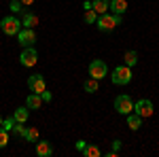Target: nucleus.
I'll return each instance as SVG.
<instances>
[{"label": "nucleus", "mask_w": 159, "mask_h": 157, "mask_svg": "<svg viewBox=\"0 0 159 157\" xmlns=\"http://www.w3.org/2000/svg\"><path fill=\"white\" fill-rule=\"evenodd\" d=\"M119 24H121V15H115V13H104V15H98L96 19L100 32H112Z\"/></svg>", "instance_id": "f257e3e1"}, {"label": "nucleus", "mask_w": 159, "mask_h": 157, "mask_svg": "<svg viewBox=\"0 0 159 157\" xmlns=\"http://www.w3.org/2000/svg\"><path fill=\"white\" fill-rule=\"evenodd\" d=\"M0 30L7 36H17V32L21 30V19H17V15H7L0 21Z\"/></svg>", "instance_id": "f03ea898"}, {"label": "nucleus", "mask_w": 159, "mask_h": 157, "mask_svg": "<svg viewBox=\"0 0 159 157\" xmlns=\"http://www.w3.org/2000/svg\"><path fill=\"white\" fill-rule=\"evenodd\" d=\"M110 81H112L115 85H127L129 81H132V68L125 66V64L117 66V68L112 70V74H110Z\"/></svg>", "instance_id": "7ed1b4c3"}, {"label": "nucleus", "mask_w": 159, "mask_h": 157, "mask_svg": "<svg viewBox=\"0 0 159 157\" xmlns=\"http://www.w3.org/2000/svg\"><path fill=\"white\" fill-rule=\"evenodd\" d=\"M87 72H89V76H91V79L102 81V79L108 74V66H106V62H102V60H93L91 64H89Z\"/></svg>", "instance_id": "20e7f679"}, {"label": "nucleus", "mask_w": 159, "mask_h": 157, "mask_svg": "<svg viewBox=\"0 0 159 157\" xmlns=\"http://www.w3.org/2000/svg\"><path fill=\"white\" fill-rule=\"evenodd\" d=\"M115 110H117L119 115H129V113L134 110V100L127 96V94L117 96L115 98Z\"/></svg>", "instance_id": "39448f33"}, {"label": "nucleus", "mask_w": 159, "mask_h": 157, "mask_svg": "<svg viewBox=\"0 0 159 157\" xmlns=\"http://www.w3.org/2000/svg\"><path fill=\"white\" fill-rule=\"evenodd\" d=\"M19 62H21V66H25V68L36 66V62H38L36 49H34V47H25L24 51H21V55H19Z\"/></svg>", "instance_id": "423d86ee"}, {"label": "nucleus", "mask_w": 159, "mask_h": 157, "mask_svg": "<svg viewBox=\"0 0 159 157\" xmlns=\"http://www.w3.org/2000/svg\"><path fill=\"white\" fill-rule=\"evenodd\" d=\"M17 40H19V45H24V47H34V43H36L34 28H21V30L17 32Z\"/></svg>", "instance_id": "0eeeda50"}, {"label": "nucleus", "mask_w": 159, "mask_h": 157, "mask_svg": "<svg viewBox=\"0 0 159 157\" xmlns=\"http://www.w3.org/2000/svg\"><path fill=\"white\" fill-rule=\"evenodd\" d=\"M134 110H136V115H140L142 119H147V117H153V102L151 100H147V98H142V100H138L134 104Z\"/></svg>", "instance_id": "6e6552de"}, {"label": "nucleus", "mask_w": 159, "mask_h": 157, "mask_svg": "<svg viewBox=\"0 0 159 157\" xmlns=\"http://www.w3.org/2000/svg\"><path fill=\"white\" fill-rule=\"evenodd\" d=\"M28 87H30L32 94H43V91L47 89V83H45L43 74H30V79H28Z\"/></svg>", "instance_id": "1a4fd4ad"}, {"label": "nucleus", "mask_w": 159, "mask_h": 157, "mask_svg": "<svg viewBox=\"0 0 159 157\" xmlns=\"http://www.w3.org/2000/svg\"><path fill=\"white\" fill-rule=\"evenodd\" d=\"M53 153V146L47 140H36V155L38 157H51Z\"/></svg>", "instance_id": "9d476101"}, {"label": "nucleus", "mask_w": 159, "mask_h": 157, "mask_svg": "<svg viewBox=\"0 0 159 157\" xmlns=\"http://www.w3.org/2000/svg\"><path fill=\"white\" fill-rule=\"evenodd\" d=\"M25 106H28L30 110H38L40 106H43V98H40V94H30L28 100H25Z\"/></svg>", "instance_id": "9b49d317"}, {"label": "nucleus", "mask_w": 159, "mask_h": 157, "mask_svg": "<svg viewBox=\"0 0 159 157\" xmlns=\"http://www.w3.org/2000/svg\"><path fill=\"white\" fill-rule=\"evenodd\" d=\"M108 9L115 13V15H123V13L127 11V0H110Z\"/></svg>", "instance_id": "f8f14e48"}, {"label": "nucleus", "mask_w": 159, "mask_h": 157, "mask_svg": "<svg viewBox=\"0 0 159 157\" xmlns=\"http://www.w3.org/2000/svg\"><path fill=\"white\" fill-rule=\"evenodd\" d=\"M108 7H110V0H91V9L98 13V15L108 13Z\"/></svg>", "instance_id": "ddd939ff"}, {"label": "nucleus", "mask_w": 159, "mask_h": 157, "mask_svg": "<svg viewBox=\"0 0 159 157\" xmlns=\"http://www.w3.org/2000/svg\"><path fill=\"white\" fill-rule=\"evenodd\" d=\"M125 117H127V125H129V130H140V125H142V117H140V115H136L134 110H132V113H129V115H125Z\"/></svg>", "instance_id": "4468645a"}, {"label": "nucleus", "mask_w": 159, "mask_h": 157, "mask_svg": "<svg viewBox=\"0 0 159 157\" xmlns=\"http://www.w3.org/2000/svg\"><path fill=\"white\" fill-rule=\"evenodd\" d=\"M13 119L17 121V123H25V121L30 119V109H28V106H24V109H15Z\"/></svg>", "instance_id": "2eb2a0df"}, {"label": "nucleus", "mask_w": 159, "mask_h": 157, "mask_svg": "<svg viewBox=\"0 0 159 157\" xmlns=\"http://www.w3.org/2000/svg\"><path fill=\"white\" fill-rule=\"evenodd\" d=\"M36 24H38V17L34 15V13L25 11V13H24V17H21V25H24V28H34Z\"/></svg>", "instance_id": "dca6fc26"}, {"label": "nucleus", "mask_w": 159, "mask_h": 157, "mask_svg": "<svg viewBox=\"0 0 159 157\" xmlns=\"http://www.w3.org/2000/svg\"><path fill=\"white\" fill-rule=\"evenodd\" d=\"M83 89H85L87 94H96V91L100 89V81H98V79H91V76H89L85 83H83Z\"/></svg>", "instance_id": "f3484780"}, {"label": "nucleus", "mask_w": 159, "mask_h": 157, "mask_svg": "<svg viewBox=\"0 0 159 157\" xmlns=\"http://www.w3.org/2000/svg\"><path fill=\"white\" fill-rule=\"evenodd\" d=\"M123 62H125V66H129V68H132V66H136V64H138V53H136V51H132V49H129V51H125Z\"/></svg>", "instance_id": "a211bd4d"}, {"label": "nucleus", "mask_w": 159, "mask_h": 157, "mask_svg": "<svg viewBox=\"0 0 159 157\" xmlns=\"http://www.w3.org/2000/svg\"><path fill=\"white\" fill-rule=\"evenodd\" d=\"M81 153H83L85 157H100L102 155V151H100L96 145H85V149H83Z\"/></svg>", "instance_id": "6ab92c4d"}, {"label": "nucleus", "mask_w": 159, "mask_h": 157, "mask_svg": "<svg viewBox=\"0 0 159 157\" xmlns=\"http://www.w3.org/2000/svg\"><path fill=\"white\" fill-rule=\"evenodd\" d=\"M38 136H40V134H38V130H36V127H25L24 138L28 140V142H36V140H38Z\"/></svg>", "instance_id": "aec40b11"}, {"label": "nucleus", "mask_w": 159, "mask_h": 157, "mask_svg": "<svg viewBox=\"0 0 159 157\" xmlns=\"http://www.w3.org/2000/svg\"><path fill=\"white\" fill-rule=\"evenodd\" d=\"M9 9H11V13H21V11H25V7L21 4V0H11V4H9Z\"/></svg>", "instance_id": "412c9836"}, {"label": "nucleus", "mask_w": 159, "mask_h": 157, "mask_svg": "<svg viewBox=\"0 0 159 157\" xmlns=\"http://www.w3.org/2000/svg\"><path fill=\"white\" fill-rule=\"evenodd\" d=\"M96 19H98V13L93 11V9H87L85 11V24H96Z\"/></svg>", "instance_id": "4be33fe9"}, {"label": "nucleus", "mask_w": 159, "mask_h": 157, "mask_svg": "<svg viewBox=\"0 0 159 157\" xmlns=\"http://www.w3.org/2000/svg\"><path fill=\"white\" fill-rule=\"evenodd\" d=\"M7 145H9V132L4 127H0V149H4Z\"/></svg>", "instance_id": "5701e85b"}, {"label": "nucleus", "mask_w": 159, "mask_h": 157, "mask_svg": "<svg viewBox=\"0 0 159 157\" xmlns=\"http://www.w3.org/2000/svg\"><path fill=\"white\" fill-rule=\"evenodd\" d=\"M13 125H15V119H2V125H0V127H4V130H7V132H9V130H13Z\"/></svg>", "instance_id": "b1692460"}, {"label": "nucleus", "mask_w": 159, "mask_h": 157, "mask_svg": "<svg viewBox=\"0 0 159 157\" xmlns=\"http://www.w3.org/2000/svg\"><path fill=\"white\" fill-rule=\"evenodd\" d=\"M40 98H43V102H51V91H47V89H45V91L40 94Z\"/></svg>", "instance_id": "393cba45"}, {"label": "nucleus", "mask_w": 159, "mask_h": 157, "mask_svg": "<svg viewBox=\"0 0 159 157\" xmlns=\"http://www.w3.org/2000/svg\"><path fill=\"white\" fill-rule=\"evenodd\" d=\"M85 140H76V151H83V149H85Z\"/></svg>", "instance_id": "a878e982"}, {"label": "nucleus", "mask_w": 159, "mask_h": 157, "mask_svg": "<svg viewBox=\"0 0 159 157\" xmlns=\"http://www.w3.org/2000/svg\"><path fill=\"white\" fill-rule=\"evenodd\" d=\"M119 149H121V140H115L112 142V151H119Z\"/></svg>", "instance_id": "bb28decb"}, {"label": "nucleus", "mask_w": 159, "mask_h": 157, "mask_svg": "<svg viewBox=\"0 0 159 157\" xmlns=\"http://www.w3.org/2000/svg\"><path fill=\"white\" fill-rule=\"evenodd\" d=\"M21 4L28 9V7H32V4H34V0H21Z\"/></svg>", "instance_id": "cd10ccee"}, {"label": "nucleus", "mask_w": 159, "mask_h": 157, "mask_svg": "<svg viewBox=\"0 0 159 157\" xmlns=\"http://www.w3.org/2000/svg\"><path fill=\"white\" fill-rule=\"evenodd\" d=\"M83 9H85V11H87V9H91V2H89V0H85V2H83Z\"/></svg>", "instance_id": "c85d7f7f"}, {"label": "nucleus", "mask_w": 159, "mask_h": 157, "mask_svg": "<svg viewBox=\"0 0 159 157\" xmlns=\"http://www.w3.org/2000/svg\"><path fill=\"white\" fill-rule=\"evenodd\" d=\"M0 125H2V115H0Z\"/></svg>", "instance_id": "c756f323"}]
</instances>
